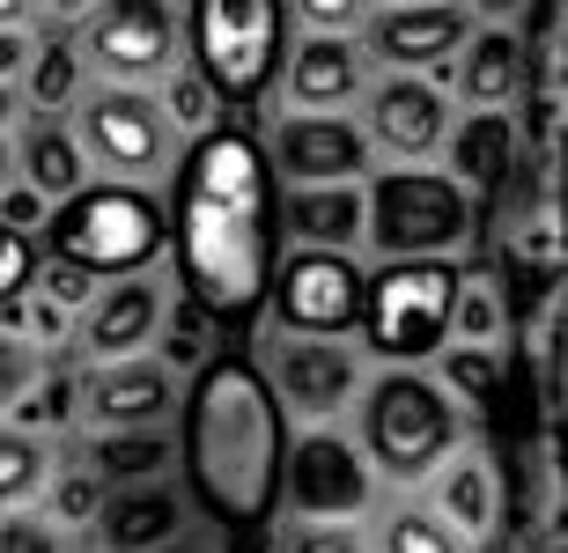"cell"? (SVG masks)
I'll return each instance as SVG.
<instances>
[{
  "instance_id": "1",
  "label": "cell",
  "mask_w": 568,
  "mask_h": 553,
  "mask_svg": "<svg viewBox=\"0 0 568 553\" xmlns=\"http://www.w3.org/2000/svg\"><path fill=\"white\" fill-rule=\"evenodd\" d=\"M170 244L185 303L214 325H252L281 274V177L266 141L244 126H214L178 155V199H170Z\"/></svg>"
},
{
  "instance_id": "2",
  "label": "cell",
  "mask_w": 568,
  "mask_h": 553,
  "mask_svg": "<svg viewBox=\"0 0 568 553\" xmlns=\"http://www.w3.org/2000/svg\"><path fill=\"white\" fill-rule=\"evenodd\" d=\"M178 465L192 502L214 524L258 532L281 510V472H288V413L274 383L244 355H214L192 391L178 399Z\"/></svg>"
},
{
  "instance_id": "3",
  "label": "cell",
  "mask_w": 568,
  "mask_h": 553,
  "mask_svg": "<svg viewBox=\"0 0 568 553\" xmlns=\"http://www.w3.org/2000/svg\"><path fill=\"white\" fill-rule=\"evenodd\" d=\"M44 236H52V258L82 266L89 280H126V274H148L163 258L170 214L155 207V192L104 177V185H82L74 199H60Z\"/></svg>"
},
{
  "instance_id": "4",
  "label": "cell",
  "mask_w": 568,
  "mask_h": 553,
  "mask_svg": "<svg viewBox=\"0 0 568 553\" xmlns=\"http://www.w3.org/2000/svg\"><path fill=\"white\" fill-rule=\"evenodd\" d=\"M465 450V413L422 369H392L362 391V458L377 480H428Z\"/></svg>"
},
{
  "instance_id": "5",
  "label": "cell",
  "mask_w": 568,
  "mask_h": 553,
  "mask_svg": "<svg viewBox=\"0 0 568 553\" xmlns=\"http://www.w3.org/2000/svg\"><path fill=\"white\" fill-rule=\"evenodd\" d=\"M458 266L450 258H384L362 288V347L392 369H422L450 347V310H458Z\"/></svg>"
},
{
  "instance_id": "6",
  "label": "cell",
  "mask_w": 568,
  "mask_h": 553,
  "mask_svg": "<svg viewBox=\"0 0 568 553\" xmlns=\"http://www.w3.org/2000/svg\"><path fill=\"white\" fill-rule=\"evenodd\" d=\"M362 192H369V229H362V244L377 258H450L480 229L465 185L450 171H428V163H392V171H377Z\"/></svg>"
},
{
  "instance_id": "7",
  "label": "cell",
  "mask_w": 568,
  "mask_h": 553,
  "mask_svg": "<svg viewBox=\"0 0 568 553\" xmlns=\"http://www.w3.org/2000/svg\"><path fill=\"white\" fill-rule=\"evenodd\" d=\"M288 60V0H192V66L222 104L252 111Z\"/></svg>"
},
{
  "instance_id": "8",
  "label": "cell",
  "mask_w": 568,
  "mask_h": 553,
  "mask_svg": "<svg viewBox=\"0 0 568 553\" xmlns=\"http://www.w3.org/2000/svg\"><path fill=\"white\" fill-rule=\"evenodd\" d=\"M74 141H82L89 171H111L119 185H141L148 171H163L178 155V126H170L163 96L126 82H89V96L74 104Z\"/></svg>"
},
{
  "instance_id": "9",
  "label": "cell",
  "mask_w": 568,
  "mask_h": 553,
  "mask_svg": "<svg viewBox=\"0 0 568 553\" xmlns=\"http://www.w3.org/2000/svg\"><path fill=\"white\" fill-rule=\"evenodd\" d=\"M258 377L274 383L281 413H295V421H311V428H333L339 413L369 391V377H362V347L311 340V332H274Z\"/></svg>"
},
{
  "instance_id": "10",
  "label": "cell",
  "mask_w": 568,
  "mask_h": 553,
  "mask_svg": "<svg viewBox=\"0 0 568 553\" xmlns=\"http://www.w3.org/2000/svg\"><path fill=\"white\" fill-rule=\"evenodd\" d=\"M281 502L303 524H347L377 502V465L362 458V443H347L339 428H311L288 443V472H281Z\"/></svg>"
},
{
  "instance_id": "11",
  "label": "cell",
  "mask_w": 568,
  "mask_h": 553,
  "mask_svg": "<svg viewBox=\"0 0 568 553\" xmlns=\"http://www.w3.org/2000/svg\"><path fill=\"white\" fill-rule=\"evenodd\" d=\"M362 274L347 252H295L274 274V332H311V340H347L362 325Z\"/></svg>"
},
{
  "instance_id": "12",
  "label": "cell",
  "mask_w": 568,
  "mask_h": 553,
  "mask_svg": "<svg viewBox=\"0 0 568 553\" xmlns=\"http://www.w3.org/2000/svg\"><path fill=\"white\" fill-rule=\"evenodd\" d=\"M82 60L104 82L148 89L155 74L178 66V8L170 0H104L82 22Z\"/></svg>"
},
{
  "instance_id": "13",
  "label": "cell",
  "mask_w": 568,
  "mask_h": 553,
  "mask_svg": "<svg viewBox=\"0 0 568 553\" xmlns=\"http://www.w3.org/2000/svg\"><path fill=\"white\" fill-rule=\"evenodd\" d=\"M266 163L281 185H362V171H377V149L347 111H281Z\"/></svg>"
},
{
  "instance_id": "14",
  "label": "cell",
  "mask_w": 568,
  "mask_h": 553,
  "mask_svg": "<svg viewBox=\"0 0 568 553\" xmlns=\"http://www.w3.org/2000/svg\"><path fill=\"white\" fill-rule=\"evenodd\" d=\"M450 126H458L450 89L428 82V74H377L362 96V133L384 163H428L450 141Z\"/></svg>"
},
{
  "instance_id": "15",
  "label": "cell",
  "mask_w": 568,
  "mask_h": 553,
  "mask_svg": "<svg viewBox=\"0 0 568 553\" xmlns=\"http://www.w3.org/2000/svg\"><path fill=\"white\" fill-rule=\"evenodd\" d=\"M480 22H473V8L465 0H436V8H369V22H362V44H369V66H384V74H450V60L465 52V38H473Z\"/></svg>"
},
{
  "instance_id": "16",
  "label": "cell",
  "mask_w": 568,
  "mask_h": 553,
  "mask_svg": "<svg viewBox=\"0 0 568 553\" xmlns=\"http://www.w3.org/2000/svg\"><path fill=\"white\" fill-rule=\"evenodd\" d=\"M369 44L362 38H333V30H303L281 60V89L288 111H347L355 96H369Z\"/></svg>"
},
{
  "instance_id": "17",
  "label": "cell",
  "mask_w": 568,
  "mask_h": 553,
  "mask_svg": "<svg viewBox=\"0 0 568 553\" xmlns=\"http://www.w3.org/2000/svg\"><path fill=\"white\" fill-rule=\"evenodd\" d=\"M443 171L458 177L473 214L487 222V207L517 185V119L509 111H458V126L443 141Z\"/></svg>"
},
{
  "instance_id": "18",
  "label": "cell",
  "mask_w": 568,
  "mask_h": 553,
  "mask_svg": "<svg viewBox=\"0 0 568 553\" xmlns=\"http://www.w3.org/2000/svg\"><path fill=\"white\" fill-rule=\"evenodd\" d=\"M170 318V296L155 274H126L111 280V288H97V303L82 310V347L97 355V369L104 362H133L155 332H163Z\"/></svg>"
},
{
  "instance_id": "19",
  "label": "cell",
  "mask_w": 568,
  "mask_h": 553,
  "mask_svg": "<svg viewBox=\"0 0 568 553\" xmlns=\"http://www.w3.org/2000/svg\"><path fill=\"white\" fill-rule=\"evenodd\" d=\"M82 399H89V421L97 428H170V413H178V377H170V362L133 355V362L97 369Z\"/></svg>"
},
{
  "instance_id": "20",
  "label": "cell",
  "mask_w": 568,
  "mask_h": 553,
  "mask_svg": "<svg viewBox=\"0 0 568 553\" xmlns=\"http://www.w3.org/2000/svg\"><path fill=\"white\" fill-rule=\"evenodd\" d=\"M517 89H525V38L509 22H480L465 38V52L450 60V96L465 111H509Z\"/></svg>"
},
{
  "instance_id": "21",
  "label": "cell",
  "mask_w": 568,
  "mask_h": 553,
  "mask_svg": "<svg viewBox=\"0 0 568 553\" xmlns=\"http://www.w3.org/2000/svg\"><path fill=\"white\" fill-rule=\"evenodd\" d=\"M369 229V192L362 185H288L281 192V236L295 252H355Z\"/></svg>"
},
{
  "instance_id": "22",
  "label": "cell",
  "mask_w": 568,
  "mask_h": 553,
  "mask_svg": "<svg viewBox=\"0 0 568 553\" xmlns=\"http://www.w3.org/2000/svg\"><path fill=\"white\" fill-rule=\"evenodd\" d=\"M192 516H185V494L155 480V488H119L104 494V510H97V546L104 553H155L163 539H178Z\"/></svg>"
},
{
  "instance_id": "23",
  "label": "cell",
  "mask_w": 568,
  "mask_h": 553,
  "mask_svg": "<svg viewBox=\"0 0 568 553\" xmlns=\"http://www.w3.org/2000/svg\"><path fill=\"white\" fill-rule=\"evenodd\" d=\"M170 465H178L170 428H97V443H89V480L104 494L155 488V480H170Z\"/></svg>"
},
{
  "instance_id": "24",
  "label": "cell",
  "mask_w": 568,
  "mask_h": 553,
  "mask_svg": "<svg viewBox=\"0 0 568 553\" xmlns=\"http://www.w3.org/2000/svg\"><path fill=\"white\" fill-rule=\"evenodd\" d=\"M436 516L458 539H487L503 524V480H495V458L487 450H458L436 472Z\"/></svg>"
},
{
  "instance_id": "25",
  "label": "cell",
  "mask_w": 568,
  "mask_h": 553,
  "mask_svg": "<svg viewBox=\"0 0 568 553\" xmlns=\"http://www.w3.org/2000/svg\"><path fill=\"white\" fill-rule=\"evenodd\" d=\"M16 171H22V185H38L44 199L60 207V199H74V192L89 185V155L52 111H38V119L22 126V141H16Z\"/></svg>"
},
{
  "instance_id": "26",
  "label": "cell",
  "mask_w": 568,
  "mask_h": 553,
  "mask_svg": "<svg viewBox=\"0 0 568 553\" xmlns=\"http://www.w3.org/2000/svg\"><path fill=\"white\" fill-rule=\"evenodd\" d=\"M503 332H509L503 280H495V274H465L458 280V310H450V340H458V347H495Z\"/></svg>"
},
{
  "instance_id": "27",
  "label": "cell",
  "mask_w": 568,
  "mask_h": 553,
  "mask_svg": "<svg viewBox=\"0 0 568 553\" xmlns=\"http://www.w3.org/2000/svg\"><path fill=\"white\" fill-rule=\"evenodd\" d=\"M44 480H52L44 443L30 436V428H8V421H0V510H30V502L44 494Z\"/></svg>"
},
{
  "instance_id": "28",
  "label": "cell",
  "mask_w": 568,
  "mask_h": 553,
  "mask_svg": "<svg viewBox=\"0 0 568 553\" xmlns=\"http://www.w3.org/2000/svg\"><path fill=\"white\" fill-rule=\"evenodd\" d=\"M89 60L82 52H74V44H38V52H30V104L38 111H60V104H82L89 96Z\"/></svg>"
},
{
  "instance_id": "29",
  "label": "cell",
  "mask_w": 568,
  "mask_h": 553,
  "mask_svg": "<svg viewBox=\"0 0 568 553\" xmlns=\"http://www.w3.org/2000/svg\"><path fill=\"white\" fill-rule=\"evenodd\" d=\"M443 391L473 406H503V347H443Z\"/></svg>"
},
{
  "instance_id": "30",
  "label": "cell",
  "mask_w": 568,
  "mask_h": 553,
  "mask_svg": "<svg viewBox=\"0 0 568 553\" xmlns=\"http://www.w3.org/2000/svg\"><path fill=\"white\" fill-rule=\"evenodd\" d=\"M377 553H473V539H458L436 510H422V502H414V510H392V516H384Z\"/></svg>"
},
{
  "instance_id": "31",
  "label": "cell",
  "mask_w": 568,
  "mask_h": 553,
  "mask_svg": "<svg viewBox=\"0 0 568 553\" xmlns=\"http://www.w3.org/2000/svg\"><path fill=\"white\" fill-rule=\"evenodd\" d=\"M163 111H170V126L178 133H214V111H222V96H214V82L200 74V66H170L163 74Z\"/></svg>"
},
{
  "instance_id": "32",
  "label": "cell",
  "mask_w": 568,
  "mask_h": 553,
  "mask_svg": "<svg viewBox=\"0 0 568 553\" xmlns=\"http://www.w3.org/2000/svg\"><path fill=\"white\" fill-rule=\"evenodd\" d=\"M38 377H44L38 340H30V332H8V325H0V413L30 399V383H38Z\"/></svg>"
},
{
  "instance_id": "33",
  "label": "cell",
  "mask_w": 568,
  "mask_h": 553,
  "mask_svg": "<svg viewBox=\"0 0 568 553\" xmlns=\"http://www.w3.org/2000/svg\"><path fill=\"white\" fill-rule=\"evenodd\" d=\"M30 280H38V252H30V236L0 222V318L30 296Z\"/></svg>"
},
{
  "instance_id": "34",
  "label": "cell",
  "mask_w": 568,
  "mask_h": 553,
  "mask_svg": "<svg viewBox=\"0 0 568 553\" xmlns=\"http://www.w3.org/2000/svg\"><path fill=\"white\" fill-rule=\"evenodd\" d=\"M207 310H200V303H192V310H185V318H178V310H170V318H163V355H170V362H178V369H192V377H200V369H207L214 362V355H207Z\"/></svg>"
},
{
  "instance_id": "35",
  "label": "cell",
  "mask_w": 568,
  "mask_h": 553,
  "mask_svg": "<svg viewBox=\"0 0 568 553\" xmlns=\"http://www.w3.org/2000/svg\"><path fill=\"white\" fill-rule=\"evenodd\" d=\"M288 16L303 30H333V38H362L369 22V0H288Z\"/></svg>"
},
{
  "instance_id": "36",
  "label": "cell",
  "mask_w": 568,
  "mask_h": 553,
  "mask_svg": "<svg viewBox=\"0 0 568 553\" xmlns=\"http://www.w3.org/2000/svg\"><path fill=\"white\" fill-rule=\"evenodd\" d=\"M52 310H89L97 303V280L82 274V266H67V258H52V266H38V280H30Z\"/></svg>"
},
{
  "instance_id": "37",
  "label": "cell",
  "mask_w": 568,
  "mask_h": 553,
  "mask_svg": "<svg viewBox=\"0 0 568 553\" xmlns=\"http://www.w3.org/2000/svg\"><path fill=\"white\" fill-rule=\"evenodd\" d=\"M0 553H60L52 516H38V510H0Z\"/></svg>"
},
{
  "instance_id": "38",
  "label": "cell",
  "mask_w": 568,
  "mask_h": 553,
  "mask_svg": "<svg viewBox=\"0 0 568 553\" xmlns=\"http://www.w3.org/2000/svg\"><path fill=\"white\" fill-rule=\"evenodd\" d=\"M288 553H369V546H362L355 524H295Z\"/></svg>"
},
{
  "instance_id": "39",
  "label": "cell",
  "mask_w": 568,
  "mask_h": 553,
  "mask_svg": "<svg viewBox=\"0 0 568 553\" xmlns=\"http://www.w3.org/2000/svg\"><path fill=\"white\" fill-rule=\"evenodd\" d=\"M0 222H8V229H44V222H52V199H44L38 185H8L0 192Z\"/></svg>"
},
{
  "instance_id": "40",
  "label": "cell",
  "mask_w": 568,
  "mask_h": 553,
  "mask_svg": "<svg viewBox=\"0 0 568 553\" xmlns=\"http://www.w3.org/2000/svg\"><path fill=\"white\" fill-rule=\"evenodd\" d=\"M52 510H60L67 524H97V510H104V488H97V480L82 472V480H67V488L52 494Z\"/></svg>"
},
{
  "instance_id": "41",
  "label": "cell",
  "mask_w": 568,
  "mask_h": 553,
  "mask_svg": "<svg viewBox=\"0 0 568 553\" xmlns=\"http://www.w3.org/2000/svg\"><path fill=\"white\" fill-rule=\"evenodd\" d=\"M30 52H38L30 30H0V82H22L30 74Z\"/></svg>"
},
{
  "instance_id": "42",
  "label": "cell",
  "mask_w": 568,
  "mask_h": 553,
  "mask_svg": "<svg viewBox=\"0 0 568 553\" xmlns=\"http://www.w3.org/2000/svg\"><path fill=\"white\" fill-rule=\"evenodd\" d=\"M155 553H222V539H214L207 524H185V532H178V539H163Z\"/></svg>"
},
{
  "instance_id": "43",
  "label": "cell",
  "mask_w": 568,
  "mask_h": 553,
  "mask_svg": "<svg viewBox=\"0 0 568 553\" xmlns=\"http://www.w3.org/2000/svg\"><path fill=\"white\" fill-rule=\"evenodd\" d=\"M97 8H104V0H44V16L60 22V30H67V22H89Z\"/></svg>"
},
{
  "instance_id": "44",
  "label": "cell",
  "mask_w": 568,
  "mask_h": 553,
  "mask_svg": "<svg viewBox=\"0 0 568 553\" xmlns=\"http://www.w3.org/2000/svg\"><path fill=\"white\" fill-rule=\"evenodd\" d=\"M473 8V22H509V16H525L531 0H465Z\"/></svg>"
},
{
  "instance_id": "45",
  "label": "cell",
  "mask_w": 568,
  "mask_h": 553,
  "mask_svg": "<svg viewBox=\"0 0 568 553\" xmlns=\"http://www.w3.org/2000/svg\"><path fill=\"white\" fill-rule=\"evenodd\" d=\"M16 119H22V89H16V82H0V133L16 126Z\"/></svg>"
},
{
  "instance_id": "46",
  "label": "cell",
  "mask_w": 568,
  "mask_h": 553,
  "mask_svg": "<svg viewBox=\"0 0 568 553\" xmlns=\"http://www.w3.org/2000/svg\"><path fill=\"white\" fill-rule=\"evenodd\" d=\"M30 8H38V0H0V30H22V22H30Z\"/></svg>"
},
{
  "instance_id": "47",
  "label": "cell",
  "mask_w": 568,
  "mask_h": 553,
  "mask_svg": "<svg viewBox=\"0 0 568 553\" xmlns=\"http://www.w3.org/2000/svg\"><path fill=\"white\" fill-rule=\"evenodd\" d=\"M561 252H568V133H561Z\"/></svg>"
},
{
  "instance_id": "48",
  "label": "cell",
  "mask_w": 568,
  "mask_h": 553,
  "mask_svg": "<svg viewBox=\"0 0 568 553\" xmlns=\"http://www.w3.org/2000/svg\"><path fill=\"white\" fill-rule=\"evenodd\" d=\"M16 185V149H8V133H0V192Z\"/></svg>"
},
{
  "instance_id": "49",
  "label": "cell",
  "mask_w": 568,
  "mask_h": 553,
  "mask_svg": "<svg viewBox=\"0 0 568 553\" xmlns=\"http://www.w3.org/2000/svg\"><path fill=\"white\" fill-rule=\"evenodd\" d=\"M369 8H436V0H369Z\"/></svg>"
}]
</instances>
